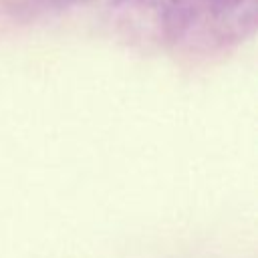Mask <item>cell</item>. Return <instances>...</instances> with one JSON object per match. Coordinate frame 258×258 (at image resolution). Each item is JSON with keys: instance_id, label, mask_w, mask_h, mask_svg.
Returning <instances> with one entry per match:
<instances>
[{"instance_id": "obj_2", "label": "cell", "mask_w": 258, "mask_h": 258, "mask_svg": "<svg viewBox=\"0 0 258 258\" xmlns=\"http://www.w3.org/2000/svg\"><path fill=\"white\" fill-rule=\"evenodd\" d=\"M36 8H69V6H77V4H87L93 0H24Z\"/></svg>"}, {"instance_id": "obj_1", "label": "cell", "mask_w": 258, "mask_h": 258, "mask_svg": "<svg viewBox=\"0 0 258 258\" xmlns=\"http://www.w3.org/2000/svg\"><path fill=\"white\" fill-rule=\"evenodd\" d=\"M109 14L129 38L175 54L208 56L254 34L258 0H113Z\"/></svg>"}]
</instances>
